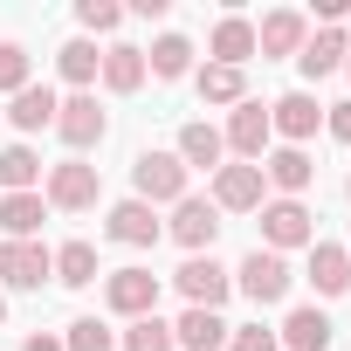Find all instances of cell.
Returning a JSON list of instances; mask_svg holds the SVG:
<instances>
[{
  "label": "cell",
  "instance_id": "1",
  "mask_svg": "<svg viewBox=\"0 0 351 351\" xmlns=\"http://www.w3.org/2000/svg\"><path fill=\"white\" fill-rule=\"evenodd\" d=\"M131 186H138V200H145V207H158V200L180 207V200H186V165H180V152H138Z\"/></svg>",
  "mask_w": 351,
  "mask_h": 351
},
{
  "label": "cell",
  "instance_id": "2",
  "mask_svg": "<svg viewBox=\"0 0 351 351\" xmlns=\"http://www.w3.org/2000/svg\"><path fill=\"white\" fill-rule=\"evenodd\" d=\"M289 282H296V276H289V262H282L276 248H255V255L234 269V289H241L255 310H262V303H282V296H289Z\"/></svg>",
  "mask_w": 351,
  "mask_h": 351
},
{
  "label": "cell",
  "instance_id": "3",
  "mask_svg": "<svg viewBox=\"0 0 351 351\" xmlns=\"http://www.w3.org/2000/svg\"><path fill=\"white\" fill-rule=\"evenodd\" d=\"M104 303L117 310V317H158V276L152 269H110L104 276Z\"/></svg>",
  "mask_w": 351,
  "mask_h": 351
},
{
  "label": "cell",
  "instance_id": "4",
  "mask_svg": "<svg viewBox=\"0 0 351 351\" xmlns=\"http://www.w3.org/2000/svg\"><path fill=\"white\" fill-rule=\"evenodd\" d=\"M97 193H104V180H97V165H83V158H62V165H49V207H62V214H83V207H97Z\"/></svg>",
  "mask_w": 351,
  "mask_h": 351
},
{
  "label": "cell",
  "instance_id": "5",
  "mask_svg": "<svg viewBox=\"0 0 351 351\" xmlns=\"http://www.w3.org/2000/svg\"><path fill=\"white\" fill-rule=\"evenodd\" d=\"M172 282H180L186 310H221V303H228V289H234V276H228L214 255H186V269L172 276Z\"/></svg>",
  "mask_w": 351,
  "mask_h": 351
},
{
  "label": "cell",
  "instance_id": "6",
  "mask_svg": "<svg viewBox=\"0 0 351 351\" xmlns=\"http://www.w3.org/2000/svg\"><path fill=\"white\" fill-rule=\"evenodd\" d=\"M56 131H62V145H69V152H90V145H104L110 117L97 110V97H90V90H76L69 104H56Z\"/></svg>",
  "mask_w": 351,
  "mask_h": 351
},
{
  "label": "cell",
  "instance_id": "7",
  "mask_svg": "<svg viewBox=\"0 0 351 351\" xmlns=\"http://www.w3.org/2000/svg\"><path fill=\"white\" fill-rule=\"evenodd\" d=\"M269 138H276V131H269V110H262L255 97H241V104H234V117H228V138H221V145H228V152H241V165H262Z\"/></svg>",
  "mask_w": 351,
  "mask_h": 351
},
{
  "label": "cell",
  "instance_id": "8",
  "mask_svg": "<svg viewBox=\"0 0 351 351\" xmlns=\"http://www.w3.org/2000/svg\"><path fill=\"white\" fill-rule=\"evenodd\" d=\"M262 234H269V248L282 255V248H310V241H317V221H310L303 200H269V207H262Z\"/></svg>",
  "mask_w": 351,
  "mask_h": 351
},
{
  "label": "cell",
  "instance_id": "9",
  "mask_svg": "<svg viewBox=\"0 0 351 351\" xmlns=\"http://www.w3.org/2000/svg\"><path fill=\"white\" fill-rule=\"evenodd\" d=\"M262 193H269L262 165H221V172H214V207H221V214H255Z\"/></svg>",
  "mask_w": 351,
  "mask_h": 351
},
{
  "label": "cell",
  "instance_id": "10",
  "mask_svg": "<svg viewBox=\"0 0 351 351\" xmlns=\"http://www.w3.org/2000/svg\"><path fill=\"white\" fill-rule=\"evenodd\" d=\"M172 241H180L186 255H200V248H214V234H221V207L214 200H180V207H172V228H165Z\"/></svg>",
  "mask_w": 351,
  "mask_h": 351
},
{
  "label": "cell",
  "instance_id": "11",
  "mask_svg": "<svg viewBox=\"0 0 351 351\" xmlns=\"http://www.w3.org/2000/svg\"><path fill=\"white\" fill-rule=\"evenodd\" d=\"M49 276H56V255L42 241H8L0 248V282L8 289H42Z\"/></svg>",
  "mask_w": 351,
  "mask_h": 351
},
{
  "label": "cell",
  "instance_id": "12",
  "mask_svg": "<svg viewBox=\"0 0 351 351\" xmlns=\"http://www.w3.org/2000/svg\"><path fill=\"white\" fill-rule=\"evenodd\" d=\"M317 124H324V104H317L310 90H289V97H276V104H269V131H282L289 145H303Z\"/></svg>",
  "mask_w": 351,
  "mask_h": 351
},
{
  "label": "cell",
  "instance_id": "13",
  "mask_svg": "<svg viewBox=\"0 0 351 351\" xmlns=\"http://www.w3.org/2000/svg\"><path fill=\"white\" fill-rule=\"evenodd\" d=\"M303 42H310V28H303L296 8H276V14H262V28H255V56H303Z\"/></svg>",
  "mask_w": 351,
  "mask_h": 351
},
{
  "label": "cell",
  "instance_id": "14",
  "mask_svg": "<svg viewBox=\"0 0 351 351\" xmlns=\"http://www.w3.org/2000/svg\"><path fill=\"white\" fill-rule=\"evenodd\" d=\"M262 180H269V186H282V200H296V193L317 180V165H310V152H303V145H282V152H269V158H262Z\"/></svg>",
  "mask_w": 351,
  "mask_h": 351
},
{
  "label": "cell",
  "instance_id": "15",
  "mask_svg": "<svg viewBox=\"0 0 351 351\" xmlns=\"http://www.w3.org/2000/svg\"><path fill=\"white\" fill-rule=\"evenodd\" d=\"M165 228H158V214L145 207V200H117L110 207V241H124V248H152Z\"/></svg>",
  "mask_w": 351,
  "mask_h": 351
},
{
  "label": "cell",
  "instance_id": "16",
  "mask_svg": "<svg viewBox=\"0 0 351 351\" xmlns=\"http://www.w3.org/2000/svg\"><path fill=\"white\" fill-rule=\"evenodd\" d=\"M228 337H234V324H221V310H186L172 324V344H186V351H221Z\"/></svg>",
  "mask_w": 351,
  "mask_h": 351
},
{
  "label": "cell",
  "instance_id": "17",
  "mask_svg": "<svg viewBox=\"0 0 351 351\" xmlns=\"http://www.w3.org/2000/svg\"><path fill=\"white\" fill-rule=\"evenodd\" d=\"M344 56H351V42H344V28H317L310 42H303V56H296V69L317 83V76H330V69H344Z\"/></svg>",
  "mask_w": 351,
  "mask_h": 351
},
{
  "label": "cell",
  "instance_id": "18",
  "mask_svg": "<svg viewBox=\"0 0 351 351\" xmlns=\"http://www.w3.org/2000/svg\"><path fill=\"white\" fill-rule=\"evenodd\" d=\"M310 282H317V296H344L351 289V255L337 241H310Z\"/></svg>",
  "mask_w": 351,
  "mask_h": 351
},
{
  "label": "cell",
  "instance_id": "19",
  "mask_svg": "<svg viewBox=\"0 0 351 351\" xmlns=\"http://www.w3.org/2000/svg\"><path fill=\"white\" fill-rule=\"evenodd\" d=\"M49 221V200L42 193H8L0 200V228H8V241H35Z\"/></svg>",
  "mask_w": 351,
  "mask_h": 351
},
{
  "label": "cell",
  "instance_id": "20",
  "mask_svg": "<svg viewBox=\"0 0 351 351\" xmlns=\"http://www.w3.org/2000/svg\"><path fill=\"white\" fill-rule=\"evenodd\" d=\"M207 56H214V62H228V69H241V62L255 56V21H241V14H221V28H214Z\"/></svg>",
  "mask_w": 351,
  "mask_h": 351
},
{
  "label": "cell",
  "instance_id": "21",
  "mask_svg": "<svg viewBox=\"0 0 351 351\" xmlns=\"http://www.w3.org/2000/svg\"><path fill=\"white\" fill-rule=\"evenodd\" d=\"M8 124H14L21 138H28V131H49V124H56V90H49V83H28V90L8 104Z\"/></svg>",
  "mask_w": 351,
  "mask_h": 351
},
{
  "label": "cell",
  "instance_id": "22",
  "mask_svg": "<svg viewBox=\"0 0 351 351\" xmlns=\"http://www.w3.org/2000/svg\"><path fill=\"white\" fill-rule=\"evenodd\" d=\"M330 330H337V324H330L324 310H310V303H303V310H289L282 344H289V351H330Z\"/></svg>",
  "mask_w": 351,
  "mask_h": 351
},
{
  "label": "cell",
  "instance_id": "23",
  "mask_svg": "<svg viewBox=\"0 0 351 351\" xmlns=\"http://www.w3.org/2000/svg\"><path fill=\"white\" fill-rule=\"evenodd\" d=\"M145 69H152L158 83H180V76L193 69V42H186V35H158V42L145 49Z\"/></svg>",
  "mask_w": 351,
  "mask_h": 351
},
{
  "label": "cell",
  "instance_id": "24",
  "mask_svg": "<svg viewBox=\"0 0 351 351\" xmlns=\"http://www.w3.org/2000/svg\"><path fill=\"white\" fill-rule=\"evenodd\" d=\"M145 83V49H131V42H117V49H104V90H117V97H131Z\"/></svg>",
  "mask_w": 351,
  "mask_h": 351
},
{
  "label": "cell",
  "instance_id": "25",
  "mask_svg": "<svg viewBox=\"0 0 351 351\" xmlns=\"http://www.w3.org/2000/svg\"><path fill=\"white\" fill-rule=\"evenodd\" d=\"M221 158H228V145H221L214 124H186V131H180V165H186V172H193V165L221 172Z\"/></svg>",
  "mask_w": 351,
  "mask_h": 351
},
{
  "label": "cell",
  "instance_id": "26",
  "mask_svg": "<svg viewBox=\"0 0 351 351\" xmlns=\"http://www.w3.org/2000/svg\"><path fill=\"white\" fill-rule=\"evenodd\" d=\"M0 186L8 193H42V158L28 145H8L0 152Z\"/></svg>",
  "mask_w": 351,
  "mask_h": 351
},
{
  "label": "cell",
  "instance_id": "27",
  "mask_svg": "<svg viewBox=\"0 0 351 351\" xmlns=\"http://www.w3.org/2000/svg\"><path fill=\"white\" fill-rule=\"evenodd\" d=\"M56 69H62L76 90H90V83L104 76V56H97V42H83V35H76V42H62V49H56Z\"/></svg>",
  "mask_w": 351,
  "mask_h": 351
},
{
  "label": "cell",
  "instance_id": "28",
  "mask_svg": "<svg viewBox=\"0 0 351 351\" xmlns=\"http://www.w3.org/2000/svg\"><path fill=\"white\" fill-rule=\"evenodd\" d=\"M56 282L62 289H90L97 282V248L90 241H62L56 248Z\"/></svg>",
  "mask_w": 351,
  "mask_h": 351
},
{
  "label": "cell",
  "instance_id": "29",
  "mask_svg": "<svg viewBox=\"0 0 351 351\" xmlns=\"http://www.w3.org/2000/svg\"><path fill=\"white\" fill-rule=\"evenodd\" d=\"M193 83H200V104H241V97H248V76L228 69V62H207Z\"/></svg>",
  "mask_w": 351,
  "mask_h": 351
},
{
  "label": "cell",
  "instance_id": "30",
  "mask_svg": "<svg viewBox=\"0 0 351 351\" xmlns=\"http://www.w3.org/2000/svg\"><path fill=\"white\" fill-rule=\"evenodd\" d=\"M62 351H117V337H110V324L76 317V324H69V337H62Z\"/></svg>",
  "mask_w": 351,
  "mask_h": 351
},
{
  "label": "cell",
  "instance_id": "31",
  "mask_svg": "<svg viewBox=\"0 0 351 351\" xmlns=\"http://www.w3.org/2000/svg\"><path fill=\"white\" fill-rule=\"evenodd\" d=\"M124 351H172V324H158V317H138V324L124 330Z\"/></svg>",
  "mask_w": 351,
  "mask_h": 351
},
{
  "label": "cell",
  "instance_id": "32",
  "mask_svg": "<svg viewBox=\"0 0 351 351\" xmlns=\"http://www.w3.org/2000/svg\"><path fill=\"white\" fill-rule=\"evenodd\" d=\"M0 90H8V97L28 90V49L21 42H0Z\"/></svg>",
  "mask_w": 351,
  "mask_h": 351
},
{
  "label": "cell",
  "instance_id": "33",
  "mask_svg": "<svg viewBox=\"0 0 351 351\" xmlns=\"http://www.w3.org/2000/svg\"><path fill=\"white\" fill-rule=\"evenodd\" d=\"M76 21H83L90 35H110V28L124 21V8H117V0H83V8H76Z\"/></svg>",
  "mask_w": 351,
  "mask_h": 351
},
{
  "label": "cell",
  "instance_id": "34",
  "mask_svg": "<svg viewBox=\"0 0 351 351\" xmlns=\"http://www.w3.org/2000/svg\"><path fill=\"white\" fill-rule=\"evenodd\" d=\"M228 351H282V344H276V330H262V324H241V330L228 337Z\"/></svg>",
  "mask_w": 351,
  "mask_h": 351
},
{
  "label": "cell",
  "instance_id": "35",
  "mask_svg": "<svg viewBox=\"0 0 351 351\" xmlns=\"http://www.w3.org/2000/svg\"><path fill=\"white\" fill-rule=\"evenodd\" d=\"M324 124H330L337 145H351V97H344V104H324Z\"/></svg>",
  "mask_w": 351,
  "mask_h": 351
},
{
  "label": "cell",
  "instance_id": "36",
  "mask_svg": "<svg viewBox=\"0 0 351 351\" xmlns=\"http://www.w3.org/2000/svg\"><path fill=\"white\" fill-rule=\"evenodd\" d=\"M21 351H62V337H49V330H35V337H28Z\"/></svg>",
  "mask_w": 351,
  "mask_h": 351
},
{
  "label": "cell",
  "instance_id": "37",
  "mask_svg": "<svg viewBox=\"0 0 351 351\" xmlns=\"http://www.w3.org/2000/svg\"><path fill=\"white\" fill-rule=\"evenodd\" d=\"M0 324H8V296H0Z\"/></svg>",
  "mask_w": 351,
  "mask_h": 351
},
{
  "label": "cell",
  "instance_id": "38",
  "mask_svg": "<svg viewBox=\"0 0 351 351\" xmlns=\"http://www.w3.org/2000/svg\"><path fill=\"white\" fill-rule=\"evenodd\" d=\"M344 69H351V56H344Z\"/></svg>",
  "mask_w": 351,
  "mask_h": 351
},
{
  "label": "cell",
  "instance_id": "39",
  "mask_svg": "<svg viewBox=\"0 0 351 351\" xmlns=\"http://www.w3.org/2000/svg\"><path fill=\"white\" fill-rule=\"evenodd\" d=\"M344 193H351V180H344Z\"/></svg>",
  "mask_w": 351,
  "mask_h": 351
},
{
  "label": "cell",
  "instance_id": "40",
  "mask_svg": "<svg viewBox=\"0 0 351 351\" xmlns=\"http://www.w3.org/2000/svg\"><path fill=\"white\" fill-rule=\"evenodd\" d=\"M344 255H351V248H344Z\"/></svg>",
  "mask_w": 351,
  "mask_h": 351
}]
</instances>
